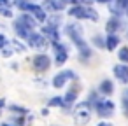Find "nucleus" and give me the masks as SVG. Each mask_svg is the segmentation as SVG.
<instances>
[{"instance_id":"obj_29","label":"nucleus","mask_w":128,"mask_h":126,"mask_svg":"<svg viewBox=\"0 0 128 126\" xmlns=\"http://www.w3.org/2000/svg\"><path fill=\"white\" fill-rule=\"evenodd\" d=\"M126 93H128V91H126Z\"/></svg>"},{"instance_id":"obj_27","label":"nucleus","mask_w":128,"mask_h":126,"mask_svg":"<svg viewBox=\"0 0 128 126\" xmlns=\"http://www.w3.org/2000/svg\"><path fill=\"white\" fill-rule=\"evenodd\" d=\"M2 105H4V100H0V109H2Z\"/></svg>"},{"instance_id":"obj_21","label":"nucleus","mask_w":128,"mask_h":126,"mask_svg":"<svg viewBox=\"0 0 128 126\" xmlns=\"http://www.w3.org/2000/svg\"><path fill=\"white\" fill-rule=\"evenodd\" d=\"M93 40H95V46H96V47H104V46H105V40H104L100 35H96Z\"/></svg>"},{"instance_id":"obj_3","label":"nucleus","mask_w":128,"mask_h":126,"mask_svg":"<svg viewBox=\"0 0 128 126\" xmlns=\"http://www.w3.org/2000/svg\"><path fill=\"white\" fill-rule=\"evenodd\" d=\"M70 16L74 18H79V19H91V21H96L98 19V12L88 5H82V4H76L70 11H68Z\"/></svg>"},{"instance_id":"obj_26","label":"nucleus","mask_w":128,"mask_h":126,"mask_svg":"<svg viewBox=\"0 0 128 126\" xmlns=\"http://www.w3.org/2000/svg\"><path fill=\"white\" fill-rule=\"evenodd\" d=\"M124 12H126V16H128V4H126V7H124Z\"/></svg>"},{"instance_id":"obj_10","label":"nucleus","mask_w":128,"mask_h":126,"mask_svg":"<svg viewBox=\"0 0 128 126\" xmlns=\"http://www.w3.org/2000/svg\"><path fill=\"white\" fill-rule=\"evenodd\" d=\"M49 65H51V60H49V56H46V54H37V56L34 58V67H35V70H39V72L48 70Z\"/></svg>"},{"instance_id":"obj_11","label":"nucleus","mask_w":128,"mask_h":126,"mask_svg":"<svg viewBox=\"0 0 128 126\" xmlns=\"http://www.w3.org/2000/svg\"><path fill=\"white\" fill-rule=\"evenodd\" d=\"M112 70H114V77H116L118 81H121L123 84L128 82V65H126V63H123V65H116Z\"/></svg>"},{"instance_id":"obj_13","label":"nucleus","mask_w":128,"mask_h":126,"mask_svg":"<svg viewBox=\"0 0 128 126\" xmlns=\"http://www.w3.org/2000/svg\"><path fill=\"white\" fill-rule=\"evenodd\" d=\"M42 33L54 44V42H58L60 40V37H58V30H56V26H53V25H48V26H44L42 28Z\"/></svg>"},{"instance_id":"obj_17","label":"nucleus","mask_w":128,"mask_h":126,"mask_svg":"<svg viewBox=\"0 0 128 126\" xmlns=\"http://www.w3.org/2000/svg\"><path fill=\"white\" fill-rule=\"evenodd\" d=\"M76 96H77V91H76V89H70V91L65 95V98H63V100H65V107H68V105L76 100Z\"/></svg>"},{"instance_id":"obj_4","label":"nucleus","mask_w":128,"mask_h":126,"mask_svg":"<svg viewBox=\"0 0 128 126\" xmlns=\"http://www.w3.org/2000/svg\"><path fill=\"white\" fill-rule=\"evenodd\" d=\"M90 119H91V103L90 102H82V103L76 105V109H74V121H76V124L82 126V124L90 123Z\"/></svg>"},{"instance_id":"obj_22","label":"nucleus","mask_w":128,"mask_h":126,"mask_svg":"<svg viewBox=\"0 0 128 126\" xmlns=\"http://www.w3.org/2000/svg\"><path fill=\"white\" fill-rule=\"evenodd\" d=\"M68 2H74V4H82V5H88V4L95 2V0H68Z\"/></svg>"},{"instance_id":"obj_20","label":"nucleus","mask_w":128,"mask_h":126,"mask_svg":"<svg viewBox=\"0 0 128 126\" xmlns=\"http://www.w3.org/2000/svg\"><path fill=\"white\" fill-rule=\"evenodd\" d=\"M121 105H123V112H124V116L128 117V93H126V91H124V95H123Z\"/></svg>"},{"instance_id":"obj_8","label":"nucleus","mask_w":128,"mask_h":126,"mask_svg":"<svg viewBox=\"0 0 128 126\" xmlns=\"http://www.w3.org/2000/svg\"><path fill=\"white\" fill-rule=\"evenodd\" d=\"M26 40H28L30 47H34V49H46L48 47V39L40 33H32Z\"/></svg>"},{"instance_id":"obj_9","label":"nucleus","mask_w":128,"mask_h":126,"mask_svg":"<svg viewBox=\"0 0 128 126\" xmlns=\"http://www.w3.org/2000/svg\"><path fill=\"white\" fill-rule=\"evenodd\" d=\"M53 49H54V61L58 65H63L67 61V58H68V53H67L65 46H62L60 42H54L53 44Z\"/></svg>"},{"instance_id":"obj_1","label":"nucleus","mask_w":128,"mask_h":126,"mask_svg":"<svg viewBox=\"0 0 128 126\" xmlns=\"http://www.w3.org/2000/svg\"><path fill=\"white\" fill-rule=\"evenodd\" d=\"M65 33L72 39V42L77 46V49H79V54H81V58L82 60H88V58H91V49H90V46L84 42V39H82V28L79 26V25H76V23H70V25H67L65 26Z\"/></svg>"},{"instance_id":"obj_24","label":"nucleus","mask_w":128,"mask_h":126,"mask_svg":"<svg viewBox=\"0 0 128 126\" xmlns=\"http://www.w3.org/2000/svg\"><path fill=\"white\" fill-rule=\"evenodd\" d=\"M6 44H7L6 37H4V35H0V49H4V47H6Z\"/></svg>"},{"instance_id":"obj_18","label":"nucleus","mask_w":128,"mask_h":126,"mask_svg":"<svg viewBox=\"0 0 128 126\" xmlns=\"http://www.w3.org/2000/svg\"><path fill=\"white\" fill-rule=\"evenodd\" d=\"M49 107H65V100L62 96H54L53 100H49Z\"/></svg>"},{"instance_id":"obj_15","label":"nucleus","mask_w":128,"mask_h":126,"mask_svg":"<svg viewBox=\"0 0 128 126\" xmlns=\"http://www.w3.org/2000/svg\"><path fill=\"white\" fill-rule=\"evenodd\" d=\"M119 19H118V16H114V18H110L109 21H107V25H105V30L109 32V33H116L118 30H119Z\"/></svg>"},{"instance_id":"obj_16","label":"nucleus","mask_w":128,"mask_h":126,"mask_svg":"<svg viewBox=\"0 0 128 126\" xmlns=\"http://www.w3.org/2000/svg\"><path fill=\"white\" fill-rule=\"evenodd\" d=\"M112 91H114V86H112V82H110L109 79H105V81L100 82V93H102V95L109 96V95H112Z\"/></svg>"},{"instance_id":"obj_25","label":"nucleus","mask_w":128,"mask_h":126,"mask_svg":"<svg viewBox=\"0 0 128 126\" xmlns=\"http://www.w3.org/2000/svg\"><path fill=\"white\" fill-rule=\"evenodd\" d=\"M96 126H112V124H110V123H107V121H102V123H98Z\"/></svg>"},{"instance_id":"obj_28","label":"nucleus","mask_w":128,"mask_h":126,"mask_svg":"<svg viewBox=\"0 0 128 126\" xmlns=\"http://www.w3.org/2000/svg\"><path fill=\"white\" fill-rule=\"evenodd\" d=\"M4 126H9V124H4Z\"/></svg>"},{"instance_id":"obj_23","label":"nucleus","mask_w":128,"mask_h":126,"mask_svg":"<svg viewBox=\"0 0 128 126\" xmlns=\"http://www.w3.org/2000/svg\"><path fill=\"white\" fill-rule=\"evenodd\" d=\"M9 5H11L9 0H0V9H7Z\"/></svg>"},{"instance_id":"obj_14","label":"nucleus","mask_w":128,"mask_h":126,"mask_svg":"<svg viewBox=\"0 0 128 126\" xmlns=\"http://www.w3.org/2000/svg\"><path fill=\"white\" fill-rule=\"evenodd\" d=\"M118 44H119V37H118L116 33H109L107 39H105V47H107L109 51H112V49L118 47Z\"/></svg>"},{"instance_id":"obj_12","label":"nucleus","mask_w":128,"mask_h":126,"mask_svg":"<svg viewBox=\"0 0 128 126\" xmlns=\"http://www.w3.org/2000/svg\"><path fill=\"white\" fill-rule=\"evenodd\" d=\"M67 5V0H46L44 11H62Z\"/></svg>"},{"instance_id":"obj_19","label":"nucleus","mask_w":128,"mask_h":126,"mask_svg":"<svg viewBox=\"0 0 128 126\" xmlns=\"http://www.w3.org/2000/svg\"><path fill=\"white\" fill-rule=\"evenodd\" d=\"M118 58H119L123 63H126V65H128V47H121V49H119V53H118Z\"/></svg>"},{"instance_id":"obj_7","label":"nucleus","mask_w":128,"mask_h":126,"mask_svg":"<svg viewBox=\"0 0 128 126\" xmlns=\"http://www.w3.org/2000/svg\"><path fill=\"white\" fill-rule=\"evenodd\" d=\"M68 79H76V74H74L72 70H62L60 74L54 75V79H53V86H54V88H63L65 82H67Z\"/></svg>"},{"instance_id":"obj_6","label":"nucleus","mask_w":128,"mask_h":126,"mask_svg":"<svg viewBox=\"0 0 128 126\" xmlns=\"http://www.w3.org/2000/svg\"><path fill=\"white\" fill-rule=\"evenodd\" d=\"M95 107H96V112H98V116L100 117H110L112 114H114V103L110 102V100H107V98H100L96 103H95Z\"/></svg>"},{"instance_id":"obj_2","label":"nucleus","mask_w":128,"mask_h":126,"mask_svg":"<svg viewBox=\"0 0 128 126\" xmlns=\"http://www.w3.org/2000/svg\"><path fill=\"white\" fill-rule=\"evenodd\" d=\"M34 28H35V21H34L28 14L21 16V18L16 19V23H14L16 33H18L20 37H23V39H28V37L34 33Z\"/></svg>"},{"instance_id":"obj_5","label":"nucleus","mask_w":128,"mask_h":126,"mask_svg":"<svg viewBox=\"0 0 128 126\" xmlns=\"http://www.w3.org/2000/svg\"><path fill=\"white\" fill-rule=\"evenodd\" d=\"M16 5H18L21 11L32 12V16H34L37 21H46V19H48V14H46L44 7H40V5H35V4H25V0H16Z\"/></svg>"}]
</instances>
